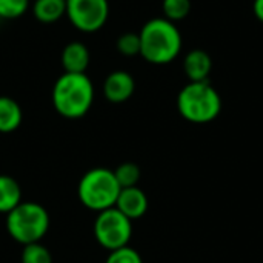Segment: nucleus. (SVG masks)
<instances>
[{
    "mask_svg": "<svg viewBox=\"0 0 263 263\" xmlns=\"http://www.w3.org/2000/svg\"><path fill=\"white\" fill-rule=\"evenodd\" d=\"M22 202L18 182L11 176L0 174V214H8Z\"/></svg>",
    "mask_w": 263,
    "mask_h": 263,
    "instance_id": "4468645a",
    "label": "nucleus"
},
{
    "mask_svg": "<svg viewBox=\"0 0 263 263\" xmlns=\"http://www.w3.org/2000/svg\"><path fill=\"white\" fill-rule=\"evenodd\" d=\"M117 51L122 55L133 57L140 54V35L139 32H125L117 39Z\"/></svg>",
    "mask_w": 263,
    "mask_h": 263,
    "instance_id": "a211bd4d",
    "label": "nucleus"
},
{
    "mask_svg": "<svg viewBox=\"0 0 263 263\" xmlns=\"http://www.w3.org/2000/svg\"><path fill=\"white\" fill-rule=\"evenodd\" d=\"M162 11L166 20L173 23L180 22L191 12V0H163Z\"/></svg>",
    "mask_w": 263,
    "mask_h": 263,
    "instance_id": "dca6fc26",
    "label": "nucleus"
},
{
    "mask_svg": "<svg viewBox=\"0 0 263 263\" xmlns=\"http://www.w3.org/2000/svg\"><path fill=\"white\" fill-rule=\"evenodd\" d=\"M23 120V112L20 105L8 97V96H0V133L9 134L15 131Z\"/></svg>",
    "mask_w": 263,
    "mask_h": 263,
    "instance_id": "f8f14e48",
    "label": "nucleus"
},
{
    "mask_svg": "<svg viewBox=\"0 0 263 263\" xmlns=\"http://www.w3.org/2000/svg\"><path fill=\"white\" fill-rule=\"evenodd\" d=\"M32 14L40 23H55L66 15V0H35Z\"/></svg>",
    "mask_w": 263,
    "mask_h": 263,
    "instance_id": "ddd939ff",
    "label": "nucleus"
},
{
    "mask_svg": "<svg viewBox=\"0 0 263 263\" xmlns=\"http://www.w3.org/2000/svg\"><path fill=\"white\" fill-rule=\"evenodd\" d=\"M22 263H52V256L46 247L37 242L23 247Z\"/></svg>",
    "mask_w": 263,
    "mask_h": 263,
    "instance_id": "f3484780",
    "label": "nucleus"
},
{
    "mask_svg": "<svg viewBox=\"0 0 263 263\" xmlns=\"http://www.w3.org/2000/svg\"><path fill=\"white\" fill-rule=\"evenodd\" d=\"M114 176H116L120 188L137 186V183L140 180V168L134 162H125V163H120L114 170Z\"/></svg>",
    "mask_w": 263,
    "mask_h": 263,
    "instance_id": "2eb2a0df",
    "label": "nucleus"
},
{
    "mask_svg": "<svg viewBox=\"0 0 263 263\" xmlns=\"http://www.w3.org/2000/svg\"><path fill=\"white\" fill-rule=\"evenodd\" d=\"M89 62H91L89 49L82 42L68 43L60 55V63L65 72H71V74H86Z\"/></svg>",
    "mask_w": 263,
    "mask_h": 263,
    "instance_id": "9d476101",
    "label": "nucleus"
},
{
    "mask_svg": "<svg viewBox=\"0 0 263 263\" xmlns=\"http://www.w3.org/2000/svg\"><path fill=\"white\" fill-rule=\"evenodd\" d=\"M120 190L114 171L108 168H92L82 176L77 196L83 206L100 213L116 206Z\"/></svg>",
    "mask_w": 263,
    "mask_h": 263,
    "instance_id": "39448f33",
    "label": "nucleus"
},
{
    "mask_svg": "<svg viewBox=\"0 0 263 263\" xmlns=\"http://www.w3.org/2000/svg\"><path fill=\"white\" fill-rule=\"evenodd\" d=\"M133 236V220L122 214L116 206L100 211L94 220V237L100 247L116 251L128 247Z\"/></svg>",
    "mask_w": 263,
    "mask_h": 263,
    "instance_id": "423d86ee",
    "label": "nucleus"
},
{
    "mask_svg": "<svg viewBox=\"0 0 263 263\" xmlns=\"http://www.w3.org/2000/svg\"><path fill=\"white\" fill-rule=\"evenodd\" d=\"M136 91L134 77L128 71H114L103 82V96L111 103H123Z\"/></svg>",
    "mask_w": 263,
    "mask_h": 263,
    "instance_id": "6e6552de",
    "label": "nucleus"
},
{
    "mask_svg": "<svg viewBox=\"0 0 263 263\" xmlns=\"http://www.w3.org/2000/svg\"><path fill=\"white\" fill-rule=\"evenodd\" d=\"M140 55L153 65L171 63L182 49V34L165 17L148 20L140 32Z\"/></svg>",
    "mask_w": 263,
    "mask_h": 263,
    "instance_id": "f257e3e1",
    "label": "nucleus"
},
{
    "mask_svg": "<svg viewBox=\"0 0 263 263\" xmlns=\"http://www.w3.org/2000/svg\"><path fill=\"white\" fill-rule=\"evenodd\" d=\"M177 109L180 116L191 123H210L219 117L222 99L210 80L190 82L177 96Z\"/></svg>",
    "mask_w": 263,
    "mask_h": 263,
    "instance_id": "7ed1b4c3",
    "label": "nucleus"
},
{
    "mask_svg": "<svg viewBox=\"0 0 263 263\" xmlns=\"http://www.w3.org/2000/svg\"><path fill=\"white\" fill-rule=\"evenodd\" d=\"M29 8V0H0V18H17Z\"/></svg>",
    "mask_w": 263,
    "mask_h": 263,
    "instance_id": "6ab92c4d",
    "label": "nucleus"
},
{
    "mask_svg": "<svg viewBox=\"0 0 263 263\" xmlns=\"http://www.w3.org/2000/svg\"><path fill=\"white\" fill-rule=\"evenodd\" d=\"M116 208L129 220L140 219L148 211V197L139 186L122 188L116 202Z\"/></svg>",
    "mask_w": 263,
    "mask_h": 263,
    "instance_id": "1a4fd4ad",
    "label": "nucleus"
},
{
    "mask_svg": "<svg viewBox=\"0 0 263 263\" xmlns=\"http://www.w3.org/2000/svg\"><path fill=\"white\" fill-rule=\"evenodd\" d=\"M213 69V59L203 49H193L183 60V71L190 82H206Z\"/></svg>",
    "mask_w": 263,
    "mask_h": 263,
    "instance_id": "9b49d317",
    "label": "nucleus"
},
{
    "mask_svg": "<svg viewBox=\"0 0 263 263\" xmlns=\"http://www.w3.org/2000/svg\"><path fill=\"white\" fill-rule=\"evenodd\" d=\"M105 263H143V260L136 250L129 247H123L120 250L109 251Z\"/></svg>",
    "mask_w": 263,
    "mask_h": 263,
    "instance_id": "aec40b11",
    "label": "nucleus"
},
{
    "mask_svg": "<svg viewBox=\"0 0 263 263\" xmlns=\"http://www.w3.org/2000/svg\"><path fill=\"white\" fill-rule=\"evenodd\" d=\"M6 230L23 247L37 243L49 230V214L37 202H22L6 214Z\"/></svg>",
    "mask_w": 263,
    "mask_h": 263,
    "instance_id": "20e7f679",
    "label": "nucleus"
},
{
    "mask_svg": "<svg viewBox=\"0 0 263 263\" xmlns=\"http://www.w3.org/2000/svg\"><path fill=\"white\" fill-rule=\"evenodd\" d=\"M109 15L108 0H66V17L82 32L102 29Z\"/></svg>",
    "mask_w": 263,
    "mask_h": 263,
    "instance_id": "0eeeda50",
    "label": "nucleus"
},
{
    "mask_svg": "<svg viewBox=\"0 0 263 263\" xmlns=\"http://www.w3.org/2000/svg\"><path fill=\"white\" fill-rule=\"evenodd\" d=\"M253 11H254V15L257 17V20H260L263 23V0H254Z\"/></svg>",
    "mask_w": 263,
    "mask_h": 263,
    "instance_id": "412c9836",
    "label": "nucleus"
},
{
    "mask_svg": "<svg viewBox=\"0 0 263 263\" xmlns=\"http://www.w3.org/2000/svg\"><path fill=\"white\" fill-rule=\"evenodd\" d=\"M94 102V85L86 74L63 72L52 88L54 109L65 119H80Z\"/></svg>",
    "mask_w": 263,
    "mask_h": 263,
    "instance_id": "f03ea898",
    "label": "nucleus"
}]
</instances>
